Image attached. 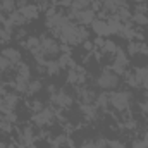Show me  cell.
<instances>
[{"label": "cell", "instance_id": "1", "mask_svg": "<svg viewBox=\"0 0 148 148\" xmlns=\"http://www.w3.org/2000/svg\"><path fill=\"white\" fill-rule=\"evenodd\" d=\"M109 100L117 110H126L129 107V103H131V95L127 91H117V93L109 95Z\"/></svg>", "mask_w": 148, "mask_h": 148}, {"label": "cell", "instance_id": "2", "mask_svg": "<svg viewBox=\"0 0 148 148\" xmlns=\"http://www.w3.org/2000/svg\"><path fill=\"white\" fill-rule=\"evenodd\" d=\"M67 23H71V19L67 16H64V14H53V16H48L47 17V26L50 29H53L55 33H59Z\"/></svg>", "mask_w": 148, "mask_h": 148}, {"label": "cell", "instance_id": "3", "mask_svg": "<svg viewBox=\"0 0 148 148\" xmlns=\"http://www.w3.org/2000/svg\"><path fill=\"white\" fill-rule=\"evenodd\" d=\"M98 86L103 88V90H112L117 86L119 79H117V74H112V73H103L100 77H98Z\"/></svg>", "mask_w": 148, "mask_h": 148}, {"label": "cell", "instance_id": "4", "mask_svg": "<svg viewBox=\"0 0 148 148\" xmlns=\"http://www.w3.org/2000/svg\"><path fill=\"white\" fill-rule=\"evenodd\" d=\"M40 43H41V52H43L45 55H55V53H59V50H60V47H59L52 38L41 36L40 38Z\"/></svg>", "mask_w": 148, "mask_h": 148}, {"label": "cell", "instance_id": "5", "mask_svg": "<svg viewBox=\"0 0 148 148\" xmlns=\"http://www.w3.org/2000/svg\"><path fill=\"white\" fill-rule=\"evenodd\" d=\"M73 16L81 23V24H91V23L95 21V12H93V9H86V10L74 12Z\"/></svg>", "mask_w": 148, "mask_h": 148}, {"label": "cell", "instance_id": "6", "mask_svg": "<svg viewBox=\"0 0 148 148\" xmlns=\"http://www.w3.org/2000/svg\"><path fill=\"white\" fill-rule=\"evenodd\" d=\"M127 66V57L122 50H117L115 52V62H114V71L117 74H122L124 73V67Z\"/></svg>", "mask_w": 148, "mask_h": 148}, {"label": "cell", "instance_id": "7", "mask_svg": "<svg viewBox=\"0 0 148 148\" xmlns=\"http://www.w3.org/2000/svg\"><path fill=\"white\" fill-rule=\"evenodd\" d=\"M52 117H53L52 110H48V109H43V110L38 112L36 115H33V121L36 122L38 126H45V124H48V122L52 121Z\"/></svg>", "mask_w": 148, "mask_h": 148}, {"label": "cell", "instance_id": "8", "mask_svg": "<svg viewBox=\"0 0 148 148\" xmlns=\"http://www.w3.org/2000/svg\"><path fill=\"white\" fill-rule=\"evenodd\" d=\"M52 100H53L57 105H60V107H67V105L73 102V100H71V97H69L64 90H59L57 93H53V95H52Z\"/></svg>", "mask_w": 148, "mask_h": 148}, {"label": "cell", "instance_id": "9", "mask_svg": "<svg viewBox=\"0 0 148 148\" xmlns=\"http://www.w3.org/2000/svg\"><path fill=\"white\" fill-rule=\"evenodd\" d=\"M91 26H93V31H95L98 36H105V35H110L109 24H107V23H103L102 19H95V21L91 23Z\"/></svg>", "mask_w": 148, "mask_h": 148}, {"label": "cell", "instance_id": "10", "mask_svg": "<svg viewBox=\"0 0 148 148\" xmlns=\"http://www.w3.org/2000/svg\"><path fill=\"white\" fill-rule=\"evenodd\" d=\"M2 55H3L5 59H9L12 64H17V62L21 60V53H19V50H16V48H5V50L2 52Z\"/></svg>", "mask_w": 148, "mask_h": 148}, {"label": "cell", "instance_id": "11", "mask_svg": "<svg viewBox=\"0 0 148 148\" xmlns=\"http://www.w3.org/2000/svg\"><path fill=\"white\" fill-rule=\"evenodd\" d=\"M19 12L26 17V19H35L38 16V7L36 5H24L19 9Z\"/></svg>", "mask_w": 148, "mask_h": 148}, {"label": "cell", "instance_id": "12", "mask_svg": "<svg viewBox=\"0 0 148 148\" xmlns=\"http://www.w3.org/2000/svg\"><path fill=\"white\" fill-rule=\"evenodd\" d=\"M100 2H103V5H105L107 10H115V12L121 7H126V2L124 0H100Z\"/></svg>", "mask_w": 148, "mask_h": 148}, {"label": "cell", "instance_id": "13", "mask_svg": "<svg viewBox=\"0 0 148 148\" xmlns=\"http://www.w3.org/2000/svg\"><path fill=\"white\" fill-rule=\"evenodd\" d=\"M88 5H90V0H73V3H71L73 14L74 12H79V10H86Z\"/></svg>", "mask_w": 148, "mask_h": 148}, {"label": "cell", "instance_id": "14", "mask_svg": "<svg viewBox=\"0 0 148 148\" xmlns=\"http://www.w3.org/2000/svg\"><path fill=\"white\" fill-rule=\"evenodd\" d=\"M9 21L14 24V26H17V24H23L24 21H26V17L19 12V10H14V12H10V16H9Z\"/></svg>", "mask_w": 148, "mask_h": 148}, {"label": "cell", "instance_id": "15", "mask_svg": "<svg viewBox=\"0 0 148 148\" xmlns=\"http://www.w3.org/2000/svg\"><path fill=\"white\" fill-rule=\"evenodd\" d=\"M134 77H136V81L141 84V83L148 77V67H140V69H136V71H134Z\"/></svg>", "mask_w": 148, "mask_h": 148}, {"label": "cell", "instance_id": "16", "mask_svg": "<svg viewBox=\"0 0 148 148\" xmlns=\"http://www.w3.org/2000/svg\"><path fill=\"white\" fill-rule=\"evenodd\" d=\"M23 141L28 145V147H33V129L31 127H26L23 131Z\"/></svg>", "mask_w": 148, "mask_h": 148}, {"label": "cell", "instance_id": "17", "mask_svg": "<svg viewBox=\"0 0 148 148\" xmlns=\"http://www.w3.org/2000/svg\"><path fill=\"white\" fill-rule=\"evenodd\" d=\"M66 143H71L69 140H67V136H64V134H60V136H57L55 140H53V148H59V147H62V145H66Z\"/></svg>", "mask_w": 148, "mask_h": 148}, {"label": "cell", "instance_id": "18", "mask_svg": "<svg viewBox=\"0 0 148 148\" xmlns=\"http://www.w3.org/2000/svg\"><path fill=\"white\" fill-rule=\"evenodd\" d=\"M47 69H48V74H53L60 69V66H59L57 60H48V62H47Z\"/></svg>", "mask_w": 148, "mask_h": 148}, {"label": "cell", "instance_id": "19", "mask_svg": "<svg viewBox=\"0 0 148 148\" xmlns=\"http://www.w3.org/2000/svg\"><path fill=\"white\" fill-rule=\"evenodd\" d=\"M57 62H59V66H60V67H66V66H73L69 53H64V55H60V59H59Z\"/></svg>", "mask_w": 148, "mask_h": 148}, {"label": "cell", "instance_id": "20", "mask_svg": "<svg viewBox=\"0 0 148 148\" xmlns=\"http://www.w3.org/2000/svg\"><path fill=\"white\" fill-rule=\"evenodd\" d=\"M14 0H2V9L7 12H14Z\"/></svg>", "mask_w": 148, "mask_h": 148}, {"label": "cell", "instance_id": "21", "mask_svg": "<svg viewBox=\"0 0 148 148\" xmlns=\"http://www.w3.org/2000/svg\"><path fill=\"white\" fill-rule=\"evenodd\" d=\"M40 86H41L40 81H29V84H28V93H36L38 90H40Z\"/></svg>", "mask_w": 148, "mask_h": 148}, {"label": "cell", "instance_id": "22", "mask_svg": "<svg viewBox=\"0 0 148 148\" xmlns=\"http://www.w3.org/2000/svg\"><path fill=\"white\" fill-rule=\"evenodd\" d=\"M133 19H134L138 24H147V23H148L147 16H145V14H141V12H136V14L133 16Z\"/></svg>", "mask_w": 148, "mask_h": 148}, {"label": "cell", "instance_id": "23", "mask_svg": "<svg viewBox=\"0 0 148 148\" xmlns=\"http://www.w3.org/2000/svg\"><path fill=\"white\" fill-rule=\"evenodd\" d=\"M10 66H12V62L2 55V57H0V71H5V69H9Z\"/></svg>", "mask_w": 148, "mask_h": 148}, {"label": "cell", "instance_id": "24", "mask_svg": "<svg viewBox=\"0 0 148 148\" xmlns=\"http://www.w3.org/2000/svg\"><path fill=\"white\" fill-rule=\"evenodd\" d=\"M127 50H129L131 55L138 53V52H140V43H129V48H127Z\"/></svg>", "mask_w": 148, "mask_h": 148}, {"label": "cell", "instance_id": "25", "mask_svg": "<svg viewBox=\"0 0 148 148\" xmlns=\"http://www.w3.org/2000/svg\"><path fill=\"white\" fill-rule=\"evenodd\" d=\"M107 103H109V97H107V95H100V97H98V105L105 109Z\"/></svg>", "mask_w": 148, "mask_h": 148}, {"label": "cell", "instance_id": "26", "mask_svg": "<svg viewBox=\"0 0 148 148\" xmlns=\"http://www.w3.org/2000/svg\"><path fill=\"white\" fill-rule=\"evenodd\" d=\"M103 48H105L107 52H114V53L117 52V48H115V45H114L112 41H105V43H103Z\"/></svg>", "mask_w": 148, "mask_h": 148}, {"label": "cell", "instance_id": "27", "mask_svg": "<svg viewBox=\"0 0 148 148\" xmlns=\"http://www.w3.org/2000/svg\"><path fill=\"white\" fill-rule=\"evenodd\" d=\"M0 38L2 40H10V29H7V28H3V29H0Z\"/></svg>", "mask_w": 148, "mask_h": 148}, {"label": "cell", "instance_id": "28", "mask_svg": "<svg viewBox=\"0 0 148 148\" xmlns=\"http://www.w3.org/2000/svg\"><path fill=\"white\" fill-rule=\"evenodd\" d=\"M133 148H148V143L147 141H140V140H136V141L133 143Z\"/></svg>", "mask_w": 148, "mask_h": 148}, {"label": "cell", "instance_id": "29", "mask_svg": "<svg viewBox=\"0 0 148 148\" xmlns=\"http://www.w3.org/2000/svg\"><path fill=\"white\" fill-rule=\"evenodd\" d=\"M81 148H100V145H97V143H93V141H84Z\"/></svg>", "mask_w": 148, "mask_h": 148}, {"label": "cell", "instance_id": "30", "mask_svg": "<svg viewBox=\"0 0 148 148\" xmlns=\"http://www.w3.org/2000/svg\"><path fill=\"white\" fill-rule=\"evenodd\" d=\"M109 147L110 148H124V145L121 141H109Z\"/></svg>", "mask_w": 148, "mask_h": 148}, {"label": "cell", "instance_id": "31", "mask_svg": "<svg viewBox=\"0 0 148 148\" xmlns=\"http://www.w3.org/2000/svg\"><path fill=\"white\" fill-rule=\"evenodd\" d=\"M3 95H5V88H3V84L0 83V100L3 98Z\"/></svg>", "mask_w": 148, "mask_h": 148}, {"label": "cell", "instance_id": "32", "mask_svg": "<svg viewBox=\"0 0 148 148\" xmlns=\"http://www.w3.org/2000/svg\"><path fill=\"white\" fill-rule=\"evenodd\" d=\"M141 109H143V110H145V112H148V102H145V103L141 105Z\"/></svg>", "mask_w": 148, "mask_h": 148}, {"label": "cell", "instance_id": "33", "mask_svg": "<svg viewBox=\"0 0 148 148\" xmlns=\"http://www.w3.org/2000/svg\"><path fill=\"white\" fill-rule=\"evenodd\" d=\"M145 141H147V143H148V133H147V134H145Z\"/></svg>", "mask_w": 148, "mask_h": 148}, {"label": "cell", "instance_id": "34", "mask_svg": "<svg viewBox=\"0 0 148 148\" xmlns=\"http://www.w3.org/2000/svg\"><path fill=\"white\" fill-rule=\"evenodd\" d=\"M53 2H57V0H53Z\"/></svg>", "mask_w": 148, "mask_h": 148}, {"label": "cell", "instance_id": "35", "mask_svg": "<svg viewBox=\"0 0 148 148\" xmlns=\"http://www.w3.org/2000/svg\"><path fill=\"white\" fill-rule=\"evenodd\" d=\"M0 73H2V71H0Z\"/></svg>", "mask_w": 148, "mask_h": 148}]
</instances>
